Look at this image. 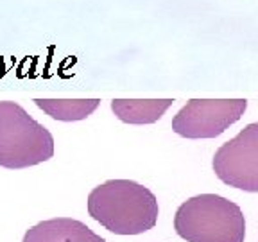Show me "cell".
Here are the masks:
<instances>
[{"label": "cell", "mask_w": 258, "mask_h": 242, "mask_svg": "<svg viewBox=\"0 0 258 242\" xmlns=\"http://www.w3.org/2000/svg\"><path fill=\"white\" fill-rule=\"evenodd\" d=\"M88 214L115 235H142L158 222V199L131 179H109L88 196Z\"/></svg>", "instance_id": "obj_1"}, {"label": "cell", "mask_w": 258, "mask_h": 242, "mask_svg": "<svg viewBox=\"0 0 258 242\" xmlns=\"http://www.w3.org/2000/svg\"><path fill=\"white\" fill-rule=\"evenodd\" d=\"M172 102V99H115L111 101V111L125 124H153L165 115Z\"/></svg>", "instance_id": "obj_7"}, {"label": "cell", "mask_w": 258, "mask_h": 242, "mask_svg": "<svg viewBox=\"0 0 258 242\" xmlns=\"http://www.w3.org/2000/svg\"><path fill=\"white\" fill-rule=\"evenodd\" d=\"M22 242H106L85 222L70 217L41 221L29 228Z\"/></svg>", "instance_id": "obj_6"}, {"label": "cell", "mask_w": 258, "mask_h": 242, "mask_svg": "<svg viewBox=\"0 0 258 242\" xmlns=\"http://www.w3.org/2000/svg\"><path fill=\"white\" fill-rule=\"evenodd\" d=\"M54 156L52 133L20 104L0 101V167L27 169Z\"/></svg>", "instance_id": "obj_3"}, {"label": "cell", "mask_w": 258, "mask_h": 242, "mask_svg": "<svg viewBox=\"0 0 258 242\" xmlns=\"http://www.w3.org/2000/svg\"><path fill=\"white\" fill-rule=\"evenodd\" d=\"M34 104L48 117L61 122L85 120L99 108V99H34Z\"/></svg>", "instance_id": "obj_8"}, {"label": "cell", "mask_w": 258, "mask_h": 242, "mask_svg": "<svg viewBox=\"0 0 258 242\" xmlns=\"http://www.w3.org/2000/svg\"><path fill=\"white\" fill-rule=\"evenodd\" d=\"M214 172L226 185L258 192V122L247 124L215 151Z\"/></svg>", "instance_id": "obj_5"}, {"label": "cell", "mask_w": 258, "mask_h": 242, "mask_svg": "<svg viewBox=\"0 0 258 242\" xmlns=\"http://www.w3.org/2000/svg\"><path fill=\"white\" fill-rule=\"evenodd\" d=\"M244 99H192L172 118L174 133L185 138H215L244 115Z\"/></svg>", "instance_id": "obj_4"}, {"label": "cell", "mask_w": 258, "mask_h": 242, "mask_svg": "<svg viewBox=\"0 0 258 242\" xmlns=\"http://www.w3.org/2000/svg\"><path fill=\"white\" fill-rule=\"evenodd\" d=\"M174 230L186 242H244L246 219L240 206L230 199L201 194L177 208Z\"/></svg>", "instance_id": "obj_2"}]
</instances>
